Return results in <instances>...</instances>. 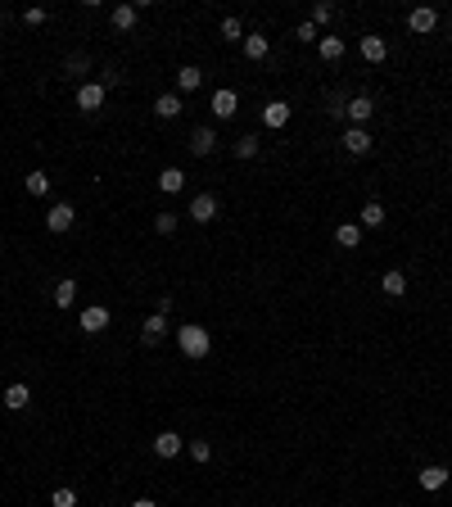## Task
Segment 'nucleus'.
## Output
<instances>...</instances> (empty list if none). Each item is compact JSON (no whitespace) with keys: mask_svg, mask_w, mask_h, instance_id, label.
Returning a JSON list of instances; mask_svg holds the SVG:
<instances>
[{"mask_svg":"<svg viewBox=\"0 0 452 507\" xmlns=\"http://www.w3.org/2000/svg\"><path fill=\"white\" fill-rule=\"evenodd\" d=\"M177 345L185 358H204L213 349V335H208V326H177Z\"/></svg>","mask_w":452,"mask_h":507,"instance_id":"obj_1","label":"nucleus"},{"mask_svg":"<svg viewBox=\"0 0 452 507\" xmlns=\"http://www.w3.org/2000/svg\"><path fill=\"white\" fill-rule=\"evenodd\" d=\"M371 114H376V100H371V96H353V100H348V109H344V118L353 122V127H366Z\"/></svg>","mask_w":452,"mask_h":507,"instance_id":"obj_2","label":"nucleus"},{"mask_svg":"<svg viewBox=\"0 0 452 507\" xmlns=\"http://www.w3.org/2000/svg\"><path fill=\"white\" fill-rule=\"evenodd\" d=\"M213 118H236V109H240V96L231 87H222V91H213Z\"/></svg>","mask_w":452,"mask_h":507,"instance_id":"obj_3","label":"nucleus"},{"mask_svg":"<svg viewBox=\"0 0 452 507\" xmlns=\"http://www.w3.org/2000/svg\"><path fill=\"white\" fill-rule=\"evenodd\" d=\"M104 96H109V91L100 87V82H82V87H77V109H87V114H95V109L104 105Z\"/></svg>","mask_w":452,"mask_h":507,"instance_id":"obj_4","label":"nucleus"},{"mask_svg":"<svg viewBox=\"0 0 452 507\" xmlns=\"http://www.w3.org/2000/svg\"><path fill=\"white\" fill-rule=\"evenodd\" d=\"M407 28H411V32H420V36H425V32H434V28H439V14H434L430 5H416V10L407 14Z\"/></svg>","mask_w":452,"mask_h":507,"instance_id":"obj_5","label":"nucleus"},{"mask_svg":"<svg viewBox=\"0 0 452 507\" xmlns=\"http://www.w3.org/2000/svg\"><path fill=\"white\" fill-rule=\"evenodd\" d=\"M217 208H222V204H217V195H194V199H190V222H213Z\"/></svg>","mask_w":452,"mask_h":507,"instance_id":"obj_6","label":"nucleus"},{"mask_svg":"<svg viewBox=\"0 0 452 507\" xmlns=\"http://www.w3.org/2000/svg\"><path fill=\"white\" fill-rule=\"evenodd\" d=\"M181 449H185V440L177 431H159V435H154V457H177Z\"/></svg>","mask_w":452,"mask_h":507,"instance_id":"obj_7","label":"nucleus"},{"mask_svg":"<svg viewBox=\"0 0 452 507\" xmlns=\"http://www.w3.org/2000/svg\"><path fill=\"white\" fill-rule=\"evenodd\" d=\"M109 326V308L104 303H91V308H82V331L87 335H100Z\"/></svg>","mask_w":452,"mask_h":507,"instance_id":"obj_8","label":"nucleus"},{"mask_svg":"<svg viewBox=\"0 0 452 507\" xmlns=\"http://www.w3.org/2000/svg\"><path fill=\"white\" fill-rule=\"evenodd\" d=\"M344 150L357 154V159H362V154H371V131H366V127H348V131H344Z\"/></svg>","mask_w":452,"mask_h":507,"instance_id":"obj_9","label":"nucleus"},{"mask_svg":"<svg viewBox=\"0 0 452 507\" xmlns=\"http://www.w3.org/2000/svg\"><path fill=\"white\" fill-rule=\"evenodd\" d=\"M357 50H362L366 64H385L389 45H385V36H362V41H357Z\"/></svg>","mask_w":452,"mask_h":507,"instance_id":"obj_10","label":"nucleus"},{"mask_svg":"<svg viewBox=\"0 0 452 507\" xmlns=\"http://www.w3.org/2000/svg\"><path fill=\"white\" fill-rule=\"evenodd\" d=\"M285 122H290V105H285V100H271V105L262 109V127L280 131V127H285Z\"/></svg>","mask_w":452,"mask_h":507,"instance_id":"obj_11","label":"nucleus"},{"mask_svg":"<svg viewBox=\"0 0 452 507\" xmlns=\"http://www.w3.org/2000/svg\"><path fill=\"white\" fill-rule=\"evenodd\" d=\"M77 222V213H73V204H54L50 213H45V227L50 231H68Z\"/></svg>","mask_w":452,"mask_h":507,"instance_id":"obj_12","label":"nucleus"},{"mask_svg":"<svg viewBox=\"0 0 452 507\" xmlns=\"http://www.w3.org/2000/svg\"><path fill=\"white\" fill-rule=\"evenodd\" d=\"M190 150L199 154V159H204V154H213V150H217V131H213V127H194V131H190Z\"/></svg>","mask_w":452,"mask_h":507,"instance_id":"obj_13","label":"nucleus"},{"mask_svg":"<svg viewBox=\"0 0 452 507\" xmlns=\"http://www.w3.org/2000/svg\"><path fill=\"white\" fill-rule=\"evenodd\" d=\"M380 290H385L389 299H403V294H407V272L389 268V272H385V281H380Z\"/></svg>","mask_w":452,"mask_h":507,"instance_id":"obj_14","label":"nucleus"},{"mask_svg":"<svg viewBox=\"0 0 452 507\" xmlns=\"http://www.w3.org/2000/svg\"><path fill=\"white\" fill-rule=\"evenodd\" d=\"M136 5H118V10L109 14V23H113V32H131V28H136Z\"/></svg>","mask_w":452,"mask_h":507,"instance_id":"obj_15","label":"nucleus"},{"mask_svg":"<svg viewBox=\"0 0 452 507\" xmlns=\"http://www.w3.org/2000/svg\"><path fill=\"white\" fill-rule=\"evenodd\" d=\"M163 335H168V322H163V313L145 317V326H140V340H145V345H159Z\"/></svg>","mask_w":452,"mask_h":507,"instance_id":"obj_16","label":"nucleus"},{"mask_svg":"<svg viewBox=\"0 0 452 507\" xmlns=\"http://www.w3.org/2000/svg\"><path fill=\"white\" fill-rule=\"evenodd\" d=\"M335 245L357 249V245H362V227H357V222H339V227H335Z\"/></svg>","mask_w":452,"mask_h":507,"instance_id":"obj_17","label":"nucleus"},{"mask_svg":"<svg viewBox=\"0 0 452 507\" xmlns=\"http://www.w3.org/2000/svg\"><path fill=\"white\" fill-rule=\"evenodd\" d=\"M159 191H163V195L185 191V173H181V168H163V173H159Z\"/></svg>","mask_w":452,"mask_h":507,"instance_id":"obj_18","label":"nucleus"},{"mask_svg":"<svg viewBox=\"0 0 452 507\" xmlns=\"http://www.w3.org/2000/svg\"><path fill=\"white\" fill-rule=\"evenodd\" d=\"M27 403H32V389H27V385H10V389H5V408H10V412H23Z\"/></svg>","mask_w":452,"mask_h":507,"instance_id":"obj_19","label":"nucleus"},{"mask_svg":"<svg viewBox=\"0 0 452 507\" xmlns=\"http://www.w3.org/2000/svg\"><path fill=\"white\" fill-rule=\"evenodd\" d=\"M267 50H271V41H267L262 32L245 36V59H253V64H258V59H267Z\"/></svg>","mask_w":452,"mask_h":507,"instance_id":"obj_20","label":"nucleus"},{"mask_svg":"<svg viewBox=\"0 0 452 507\" xmlns=\"http://www.w3.org/2000/svg\"><path fill=\"white\" fill-rule=\"evenodd\" d=\"M357 227H385V208L376 204V199H371V204H362V213H357Z\"/></svg>","mask_w":452,"mask_h":507,"instance_id":"obj_21","label":"nucleus"},{"mask_svg":"<svg viewBox=\"0 0 452 507\" xmlns=\"http://www.w3.org/2000/svg\"><path fill=\"white\" fill-rule=\"evenodd\" d=\"M317 50H321L326 64H339V59H344V41H339V36H321V41H317Z\"/></svg>","mask_w":452,"mask_h":507,"instance_id":"obj_22","label":"nucleus"},{"mask_svg":"<svg viewBox=\"0 0 452 507\" xmlns=\"http://www.w3.org/2000/svg\"><path fill=\"white\" fill-rule=\"evenodd\" d=\"M199 87H204V73L194 64H185L181 73H177V91H199Z\"/></svg>","mask_w":452,"mask_h":507,"instance_id":"obj_23","label":"nucleus"},{"mask_svg":"<svg viewBox=\"0 0 452 507\" xmlns=\"http://www.w3.org/2000/svg\"><path fill=\"white\" fill-rule=\"evenodd\" d=\"M54 303H59V308H73L77 303V281L73 277H64L59 285H54Z\"/></svg>","mask_w":452,"mask_h":507,"instance_id":"obj_24","label":"nucleus"},{"mask_svg":"<svg viewBox=\"0 0 452 507\" xmlns=\"http://www.w3.org/2000/svg\"><path fill=\"white\" fill-rule=\"evenodd\" d=\"M443 485H448V471H443V466H425V471H420V489L434 494V489H443Z\"/></svg>","mask_w":452,"mask_h":507,"instance_id":"obj_25","label":"nucleus"},{"mask_svg":"<svg viewBox=\"0 0 452 507\" xmlns=\"http://www.w3.org/2000/svg\"><path fill=\"white\" fill-rule=\"evenodd\" d=\"M154 114H159V118H177V114H181V96H159L154 100Z\"/></svg>","mask_w":452,"mask_h":507,"instance_id":"obj_26","label":"nucleus"},{"mask_svg":"<svg viewBox=\"0 0 452 507\" xmlns=\"http://www.w3.org/2000/svg\"><path fill=\"white\" fill-rule=\"evenodd\" d=\"M258 150H262V140L253 136V131H249V136H240V140H236V154H240V159H258Z\"/></svg>","mask_w":452,"mask_h":507,"instance_id":"obj_27","label":"nucleus"},{"mask_svg":"<svg viewBox=\"0 0 452 507\" xmlns=\"http://www.w3.org/2000/svg\"><path fill=\"white\" fill-rule=\"evenodd\" d=\"M23 186H27V195H45V191H50V177H45L41 168H36V173L23 177Z\"/></svg>","mask_w":452,"mask_h":507,"instance_id":"obj_28","label":"nucleus"},{"mask_svg":"<svg viewBox=\"0 0 452 507\" xmlns=\"http://www.w3.org/2000/svg\"><path fill=\"white\" fill-rule=\"evenodd\" d=\"M222 36H226V41H245V23H240V19H222Z\"/></svg>","mask_w":452,"mask_h":507,"instance_id":"obj_29","label":"nucleus"},{"mask_svg":"<svg viewBox=\"0 0 452 507\" xmlns=\"http://www.w3.org/2000/svg\"><path fill=\"white\" fill-rule=\"evenodd\" d=\"M154 231H159V236H172V231H177V213H159V217H154Z\"/></svg>","mask_w":452,"mask_h":507,"instance_id":"obj_30","label":"nucleus"},{"mask_svg":"<svg viewBox=\"0 0 452 507\" xmlns=\"http://www.w3.org/2000/svg\"><path fill=\"white\" fill-rule=\"evenodd\" d=\"M190 457H194V462H208V457H213L208 440H190Z\"/></svg>","mask_w":452,"mask_h":507,"instance_id":"obj_31","label":"nucleus"},{"mask_svg":"<svg viewBox=\"0 0 452 507\" xmlns=\"http://www.w3.org/2000/svg\"><path fill=\"white\" fill-rule=\"evenodd\" d=\"M50 507H77V494H73V489H54Z\"/></svg>","mask_w":452,"mask_h":507,"instance_id":"obj_32","label":"nucleus"},{"mask_svg":"<svg viewBox=\"0 0 452 507\" xmlns=\"http://www.w3.org/2000/svg\"><path fill=\"white\" fill-rule=\"evenodd\" d=\"M87 68H91V59H87V54H73V59H68V73H73V77H82Z\"/></svg>","mask_w":452,"mask_h":507,"instance_id":"obj_33","label":"nucleus"},{"mask_svg":"<svg viewBox=\"0 0 452 507\" xmlns=\"http://www.w3.org/2000/svg\"><path fill=\"white\" fill-rule=\"evenodd\" d=\"M294 36H299V41H321V36H317V23H299V32H294Z\"/></svg>","mask_w":452,"mask_h":507,"instance_id":"obj_34","label":"nucleus"},{"mask_svg":"<svg viewBox=\"0 0 452 507\" xmlns=\"http://www.w3.org/2000/svg\"><path fill=\"white\" fill-rule=\"evenodd\" d=\"M313 23H335V5H317V10H313Z\"/></svg>","mask_w":452,"mask_h":507,"instance_id":"obj_35","label":"nucleus"},{"mask_svg":"<svg viewBox=\"0 0 452 507\" xmlns=\"http://www.w3.org/2000/svg\"><path fill=\"white\" fill-rule=\"evenodd\" d=\"M344 109H348V100H344V96H335V100H330V118L339 122V118H344Z\"/></svg>","mask_w":452,"mask_h":507,"instance_id":"obj_36","label":"nucleus"},{"mask_svg":"<svg viewBox=\"0 0 452 507\" xmlns=\"http://www.w3.org/2000/svg\"><path fill=\"white\" fill-rule=\"evenodd\" d=\"M23 19L32 23V28H41V23H45V10H27V14H23Z\"/></svg>","mask_w":452,"mask_h":507,"instance_id":"obj_37","label":"nucleus"},{"mask_svg":"<svg viewBox=\"0 0 452 507\" xmlns=\"http://www.w3.org/2000/svg\"><path fill=\"white\" fill-rule=\"evenodd\" d=\"M131 507H154V498H136V503H131Z\"/></svg>","mask_w":452,"mask_h":507,"instance_id":"obj_38","label":"nucleus"},{"mask_svg":"<svg viewBox=\"0 0 452 507\" xmlns=\"http://www.w3.org/2000/svg\"><path fill=\"white\" fill-rule=\"evenodd\" d=\"M448 23H452V19H448Z\"/></svg>","mask_w":452,"mask_h":507,"instance_id":"obj_39","label":"nucleus"}]
</instances>
